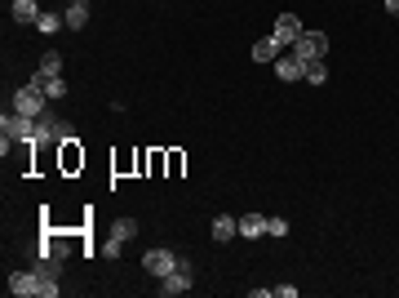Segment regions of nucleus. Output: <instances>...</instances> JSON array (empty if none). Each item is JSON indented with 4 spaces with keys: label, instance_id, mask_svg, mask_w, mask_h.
Wrapping results in <instances>:
<instances>
[{
    "label": "nucleus",
    "instance_id": "obj_1",
    "mask_svg": "<svg viewBox=\"0 0 399 298\" xmlns=\"http://www.w3.org/2000/svg\"><path fill=\"white\" fill-rule=\"evenodd\" d=\"M36 143H62V147H71V143H75V129L49 107L40 120H36Z\"/></svg>",
    "mask_w": 399,
    "mask_h": 298
},
{
    "label": "nucleus",
    "instance_id": "obj_2",
    "mask_svg": "<svg viewBox=\"0 0 399 298\" xmlns=\"http://www.w3.org/2000/svg\"><path fill=\"white\" fill-rule=\"evenodd\" d=\"M289 54L298 62H306V67H311V62H319V58H328V32H302L298 41H293Z\"/></svg>",
    "mask_w": 399,
    "mask_h": 298
},
{
    "label": "nucleus",
    "instance_id": "obj_3",
    "mask_svg": "<svg viewBox=\"0 0 399 298\" xmlns=\"http://www.w3.org/2000/svg\"><path fill=\"white\" fill-rule=\"evenodd\" d=\"M142 267H147V276H156V281H165L173 267H182V254H178L173 245H156L142 254Z\"/></svg>",
    "mask_w": 399,
    "mask_h": 298
},
{
    "label": "nucleus",
    "instance_id": "obj_4",
    "mask_svg": "<svg viewBox=\"0 0 399 298\" xmlns=\"http://www.w3.org/2000/svg\"><path fill=\"white\" fill-rule=\"evenodd\" d=\"M9 107H14V111H23V116H45V111H49V98H45V89H36L32 85V80H27V85L23 89H18V94L14 98H9Z\"/></svg>",
    "mask_w": 399,
    "mask_h": 298
},
{
    "label": "nucleus",
    "instance_id": "obj_5",
    "mask_svg": "<svg viewBox=\"0 0 399 298\" xmlns=\"http://www.w3.org/2000/svg\"><path fill=\"white\" fill-rule=\"evenodd\" d=\"M302 32H306V27H302L298 14H280V18H275V32H271V36L284 45V49H293V41H298Z\"/></svg>",
    "mask_w": 399,
    "mask_h": 298
},
{
    "label": "nucleus",
    "instance_id": "obj_6",
    "mask_svg": "<svg viewBox=\"0 0 399 298\" xmlns=\"http://www.w3.org/2000/svg\"><path fill=\"white\" fill-rule=\"evenodd\" d=\"M186 290H191V263L173 267V272L160 281V294H165V298H178V294H186Z\"/></svg>",
    "mask_w": 399,
    "mask_h": 298
},
{
    "label": "nucleus",
    "instance_id": "obj_7",
    "mask_svg": "<svg viewBox=\"0 0 399 298\" xmlns=\"http://www.w3.org/2000/svg\"><path fill=\"white\" fill-rule=\"evenodd\" d=\"M271 67H275V76H280V80H284V85H289V80H306V62H298V58H293V54H289V49H284V54H280V58H275V62H271Z\"/></svg>",
    "mask_w": 399,
    "mask_h": 298
},
{
    "label": "nucleus",
    "instance_id": "obj_8",
    "mask_svg": "<svg viewBox=\"0 0 399 298\" xmlns=\"http://www.w3.org/2000/svg\"><path fill=\"white\" fill-rule=\"evenodd\" d=\"M32 85L45 89V98H49V102H62V98H66V80H62V76H45V71H36Z\"/></svg>",
    "mask_w": 399,
    "mask_h": 298
},
{
    "label": "nucleus",
    "instance_id": "obj_9",
    "mask_svg": "<svg viewBox=\"0 0 399 298\" xmlns=\"http://www.w3.org/2000/svg\"><path fill=\"white\" fill-rule=\"evenodd\" d=\"M208 231H213V240H217V245H226V240H235V236H240V218H231V214H217Z\"/></svg>",
    "mask_w": 399,
    "mask_h": 298
},
{
    "label": "nucleus",
    "instance_id": "obj_10",
    "mask_svg": "<svg viewBox=\"0 0 399 298\" xmlns=\"http://www.w3.org/2000/svg\"><path fill=\"white\" fill-rule=\"evenodd\" d=\"M9 18H14L18 27H36V18H40V5H36V0H14V5H9Z\"/></svg>",
    "mask_w": 399,
    "mask_h": 298
},
{
    "label": "nucleus",
    "instance_id": "obj_11",
    "mask_svg": "<svg viewBox=\"0 0 399 298\" xmlns=\"http://www.w3.org/2000/svg\"><path fill=\"white\" fill-rule=\"evenodd\" d=\"M62 18H66V27H71V32H84V23H89V0H66Z\"/></svg>",
    "mask_w": 399,
    "mask_h": 298
},
{
    "label": "nucleus",
    "instance_id": "obj_12",
    "mask_svg": "<svg viewBox=\"0 0 399 298\" xmlns=\"http://www.w3.org/2000/svg\"><path fill=\"white\" fill-rule=\"evenodd\" d=\"M280 54H284V45L275 41V36H262V41L253 45V62H275Z\"/></svg>",
    "mask_w": 399,
    "mask_h": 298
},
{
    "label": "nucleus",
    "instance_id": "obj_13",
    "mask_svg": "<svg viewBox=\"0 0 399 298\" xmlns=\"http://www.w3.org/2000/svg\"><path fill=\"white\" fill-rule=\"evenodd\" d=\"M240 236H244V240L266 236V214H240Z\"/></svg>",
    "mask_w": 399,
    "mask_h": 298
},
{
    "label": "nucleus",
    "instance_id": "obj_14",
    "mask_svg": "<svg viewBox=\"0 0 399 298\" xmlns=\"http://www.w3.org/2000/svg\"><path fill=\"white\" fill-rule=\"evenodd\" d=\"M62 27H66V18L58 9H40V18H36V32L40 36H53V32H62Z\"/></svg>",
    "mask_w": 399,
    "mask_h": 298
},
{
    "label": "nucleus",
    "instance_id": "obj_15",
    "mask_svg": "<svg viewBox=\"0 0 399 298\" xmlns=\"http://www.w3.org/2000/svg\"><path fill=\"white\" fill-rule=\"evenodd\" d=\"M107 236H116L120 245H125V240H133V236H138V218H129V214H120V218L111 222V231H107Z\"/></svg>",
    "mask_w": 399,
    "mask_h": 298
},
{
    "label": "nucleus",
    "instance_id": "obj_16",
    "mask_svg": "<svg viewBox=\"0 0 399 298\" xmlns=\"http://www.w3.org/2000/svg\"><path fill=\"white\" fill-rule=\"evenodd\" d=\"M40 71H45V76H62V54H58V49H45Z\"/></svg>",
    "mask_w": 399,
    "mask_h": 298
},
{
    "label": "nucleus",
    "instance_id": "obj_17",
    "mask_svg": "<svg viewBox=\"0 0 399 298\" xmlns=\"http://www.w3.org/2000/svg\"><path fill=\"white\" fill-rule=\"evenodd\" d=\"M306 80H311V85H324V80H328V58L311 62V67H306Z\"/></svg>",
    "mask_w": 399,
    "mask_h": 298
},
{
    "label": "nucleus",
    "instance_id": "obj_18",
    "mask_svg": "<svg viewBox=\"0 0 399 298\" xmlns=\"http://www.w3.org/2000/svg\"><path fill=\"white\" fill-rule=\"evenodd\" d=\"M266 236H289V222L275 218V214H266Z\"/></svg>",
    "mask_w": 399,
    "mask_h": 298
},
{
    "label": "nucleus",
    "instance_id": "obj_19",
    "mask_svg": "<svg viewBox=\"0 0 399 298\" xmlns=\"http://www.w3.org/2000/svg\"><path fill=\"white\" fill-rule=\"evenodd\" d=\"M98 254H107V258H120V240H116V236H107V240H102V249H98Z\"/></svg>",
    "mask_w": 399,
    "mask_h": 298
},
{
    "label": "nucleus",
    "instance_id": "obj_20",
    "mask_svg": "<svg viewBox=\"0 0 399 298\" xmlns=\"http://www.w3.org/2000/svg\"><path fill=\"white\" fill-rule=\"evenodd\" d=\"M271 294H275V298H298V285H275Z\"/></svg>",
    "mask_w": 399,
    "mask_h": 298
},
{
    "label": "nucleus",
    "instance_id": "obj_21",
    "mask_svg": "<svg viewBox=\"0 0 399 298\" xmlns=\"http://www.w3.org/2000/svg\"><path fill=\"white\" fill-rule=\"evenodd\" d=\"M382 9H386L391 18H399V0H382Z\"/></svg>",
    "mask_w": 399,
    "mask_h": 298
}]
</instances>
